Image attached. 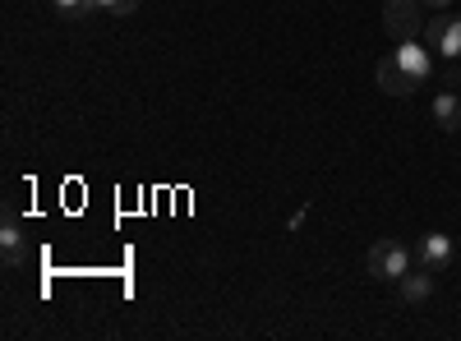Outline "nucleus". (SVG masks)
<instances>
[{
  "label": "nucleus",
  "mask_w": 461,
  "mask_h": 341,
  "mask_svg": "<svg viewBox=\"0 0 461 341\" xmlns=\"http://www.w3.org/2000/svg\"><path fill=\"white\" fill-rule=\"evenodd\" d=\"M93 10H102V14H134L139 0H93Z\"/></svg>",
  "instance_id": "11"
},
{
  "label": "nucleus",
  "mask_w": 461,
  "mask_h": 341,
  "mask_svg": "<svg viewBox=\"0 0 461 341\" xmlns=\"http://www.w3.org/2000/svg\"><path fill=\"white\" fill-rule=\"evenodd\" d=\"M51 5L65 14V19H79V14H93V0H51Z\"/></svg>",
  "instance_id": "10"
},
{
  "label": "nucleus",
  "mask_w": 461,
  "mask_h": 341,
  "mask_svg": "<svg viewBox=\"0 0 461 341\" xmlns=\"http://www.w3.org/2000/svg\"><path fill=\"white\" fill-rule=\"evenodd\" d=\"M365 268H369V277H378V282H397L406 268H415V254H411L406 245H397V240H378V245L365 254Z\"/></svg>",
  "instance_id": "1"
},
{
  "label": "nucleus",
  "mask_w": 461,
  "mask_h": 341,
  "mask_svg": "<svg viewBox=\"0 0 461 341\" xmlns=\"http://www.w3.org/2000/svg\"><path fill=\"white\" fill-rule=\"evenodd\" d=\"M397 291H402L406 305H425V300L434 295V273H429V268H406V273L397 277Z\"/></svg>",
  "instance_id": "7"
},
{
  "label": "nucleus",
  "mask_w": 461,
  "mask_h": 341,
  "mask_svg": "<svg viewBox=\"0 0 461 341\" xmlns=\"http://www.w3.org/2000/svg\"><path fill=\"white\" fill-rule=\"evenodd\" d=\"M420 5H434V10H447V5H452V0H420Z\"/></svg>",
  "instance_id": "12"
},
{
  "label": "nucleus",
  "mask_w": 461,
  "mask_h": 341,
  "mask_svg": "<svg viewBox=\"0 0 461 341\" xmlns=\"http://www.w3.org/2000/svg\"><path fill=\"white\" fill-rule=\"evenodd\" d=\"M397 60H402V69L411 74L415 84H425L429 69H434V65H429V51L420 47V42H402V47H397Z\"/></svg>",
  "instance_id": "9"
},
{
  "label": "nucleus",
  "mask_w": 461,
  "mask_h": 341,
  "mask_svg": "<svg viewBox=\"0 0 461 341\" xmlns=\"http://www.w3.org/2000/svg\"><path fill=\"white\" fill-rule=\"evenodd\" d=\"M415 268H429V273H443L447 263H452V236L443 231H429V236H420L415 240Z\"/></svg>",
  "instance_id": "3"
},
{
  "label": "nucleus",
  "mask_w": 461,
  "mask_h": 341,
  "mask_svg": "<svg viewBox=\"0 0 461 341\" xmlns=\"http://www.w3.org/2000/svg\"><path fill=\"white\" fill-rule=\"evenodd\" d=\"M425 42H429V51H443L447 60H461V19L438 14V19L425 28Z\"/></svg>",
  "instance_id": "4"
},
{
  "label": "nucleus",
  "mask_w": 461,
  "mask_h": 341,
  "mask_svg": "<svg viewBox=\"0 0 461 341\" xmlns=\"http://www.w3.org/2000/svg\"><path fill=\"white\" fill-rule=\"evenodd\" d=\"M429 116H434V125L438 130H447V134H456L461 130V97L447 88V93H438L434 97V106H429Z\"/></svg>",
  "instance_id": "8"
},
{
  "label": "nucleus",
  "mask_w": 461,
  "mask_h": 341,
  "mask_svg": "<svg viewBox=\"0 0 461 341\" xmlns=\"http://www.w3.org/2000/svg\"><path fill=\"white\" fill-rule=\"evenodd\" d=\"M383 28H388V37H397V42H415V37L425 32L420 0H388V5H383Z\"/></svg>",
  "instance_id": "2"
},
{
  "label": "nucleus",
  "mask_w": 461,
  "mask_h": 341,
  "mask_svg": "<svg viewBox=\"0 0 461 341\" xmlns=\"http://www.w3.org/2000/svg\"><path fill=\"white\" fill-rule=\"evenodd\" d=\"M374 79H378V88H383V93H388V97H411V93L420 88V84L411 79V74L402 69V60H397V51L378 60V69H374Z\"/></svg>",
  "instance_id": "5"
},
{
  "label": "nucleus",
  "mask_w": 461,
  "mask_h": 341,
  "mask_svg": "<svg viewBox=\"0 0 461 341\" xmlns=\"http://www.w3.org/2000/svg\"><path fill=\"white\" fill-rule=\"evenodd\" d=\"M0 254H5L10 268H19V263H28V236L14 212H5V221H0Z\"/></svg>",
  "instance_id": "6"
}]
</instances>
